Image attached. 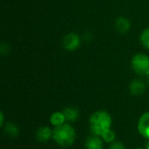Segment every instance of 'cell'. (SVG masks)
Listing matches in <instances>:
<instances>
[{"instance_id": "obj_8", "label": "cell", "mask_w": 149, "mask_h": 149, "mask_svg": "<svg viewBox=\"0 0 149 149\" xmlns=\"http://www.w3.org/2000/svg\"><path fill=\"white\" fill-rule=\"evenodd\" d=\"M86 149H103L104 148V141L100 136L92 134L88 136L85 141Z\"/></svg>"}, {"instance_id": "obj_4", "label": "cell", "mask_w": 149, "mask_h": 149, "mask_svg": "<svg viewBox=\"0 0 149 149\" xmlns=\"http://www.w3.org/2000/svg\"><path fill=\"white\" fill-rule=\"evenodd\" d=\"M81 45V38L76 32H69L62 38L63 48L68 52H74L79 48Z\"/></svg>"}, {"instance_id": "obj_14", "label": "cell", "mask_w": 149, "mask_h": 149, "mask_svg": "<svg viewBox=\"0 0 149 149\" xmlns=\"http://www.w3.org/2000/svg\"><path fill=\"white\" fill-rule=\"evenodd\" d=\"M100 137L102 138L104 142L108 143V144L116 141V134L113 129H109V130L106 131Z\"/></svg>"}, {"instance_id": "obj_12", "label": "cell", "mask_w": 149, "mask_h": 149, "mask_svg": "<svg viewBox=\"0 0 149 149\" xmlns=\"http://www.w3.org/2000/svg\"><path fill=\"white\" fill-rule=\"evenodd\" d=\"M3 127L4 128V129H3L4 133H5L7 135H9L10 137L16 138V137H17V136L19 135V134H20V131H19L18 127H17L15 123H13V122H6Z\"/></svg>"}, {"instance_id": "obj_17", "label": "cell", "mask_w": 149, "mask_h": 149, "mask_svg": "<svg viewBox=\"0 0 149 149\" xmlns=\"http://www.w3.org/2000/svg\"><path fill=\"white\" fill-rule=\"evenodd\" d=\"M146 83H147V85L149 86V75L147 77V81H146Z\"/></svg>"}, {"instance_id": "obj_15", "label": "cell", "mask_w": 149, "mask_h": 149, "mask_svg": "<svg viewBox=\"0 0 149 149\" xmlns=\"http://www.w3.org/2000/svg\"><path fill=\"white\" fill-rule=\"evenodd\" d=\"M108 149H127L124 143L120 141H114L113 142L109 144Z\"/></svg>"}, {"instance_id": "obj_16", "label": "cell", "mask_w": 149, "mask_h": 149, "mask_svg": "<svg viewBox=\"0 0 149 149\" xmlns=\"http://www.w3.org/2000/svg\"><path fill=\"white\" fill-rule=\"evenodd\" d=\"M4 115H3V112H1L0 113V127H3V126H4Z\"/></svg>"}, {"instance_id": "obj_2", "label": "cell", "mask_w": 149, "mask_h": 149, "mask_svg": "<svg viewBox=\"0 0 149 149\" xmlns=\"http://www.w3.org/2000/svg\"><path fill=\"white\" fill-rule=\"evenodd\" d=\"M77 139L74 127L70 123H65L52 129V140L57 145L66 148L72 146Z\"/></svg>"}, {"instance_id": "obj_13", "label": "cell", "mask_w": 149, "mask_h": 149, "mask_svg": "<svg viewBox=\"0 0 149 149\" xmlns=\"http://www.w3.org/2000/svg\"><path fill=\"white\" fill-rule=\"evenodd\" d=\"M140 42L145 49L149 51V26L141 31L140 35Z\"/></svg>"}, {"instance_id": "obj_1", "label": "cell", "mask_w": 149, "mask_h": 149, "mask_svg": "<svg viewBox=\"0 0 149 149\" xmlns=\"http://www.w3.org/2000/svg\"><path fill=\"white\" fill-rule=\"evenodd\" d=\"M112 123L110 113L105 110H98L89 118V128L93 134L98 136H101L106 131L111 129Z\"/></svg>"}, {"instance_id": "obj_11", "label": "cell", "mask_w": 149, "mask_h": 149, "mask_svg": "<svg viewBox=\"0 0 149 149\" xmlns=\"http://www.w3.org/2000/svg\"><path fill=\"white\" fill-rule=\"evenodd\" d=\"M50 122L51 124L56 127H59L65 123H66L65 115L63 113V112H54L52 113L51 117H50Z\"/></svg>"}, {"instance_id": "obj_18", "label": "cell", "mask_w": 149, "mask_h": 149, "mask_svg": "<svg viewBox=\"0 0 149 149\" xmlns=\"http://www.w3.org/2000/svg\"><path fill=\"white\" fill-rule=\"evenodd\" d=\"M146 148L149 149V141H148V142L147 143V147H146Z\"/></svg>"}, {"instance_id": "obj_19", "label": "cell", "mask_w": 149, "mask_h": 149, "mask_svg": "<svg viewBox=\"0 0 149 149\" xmlns=\"http://www.w3.org/2000/svg\"><path fill=\"white\" fill-rule=\"evenodd\" d=\"M135 149H147V148H137Z\"/></svg>"}, {"instance_id": "obj_7", "label": "cell", "mask_w": 149, "mask_h": 149, "mask_svg": "<svg viewBox=\"0 0 149 149\" xmlns=\"http://www.w3.org/2000/svg\"><path fill=\"white\" fill-rule=\"evenodd\" d=\"M131 21L126 17H119L114 22V28L116 31L121 35H125L131 30Z\"/></svg>"}, {"instance_id": "obj_10", "label": "cell", "mask_w": 149, "mask_h": 149, "mask_svg": "<svg viewBox=\"0 0 149 149\" xmlns=\"http://www.w3.org/2000/svg\"><path fill=\"white\" fill-rule=\"evenodd\" d=\"M67 123L75 122L79 117V111L76 107H66L62 110Z\"/></svg>"}, {"instance_id": "obj_3", "label": "cell", "mask_w": 149, "mask_h": 149, "mask_svg": "<svg viewBox=\"0 0 149 149\" xmlns=\"http://www.w3.org/2000/svg\"><path fill=\"white\" fill-rule=\"evenodd\" d=\"M132 70L141 77H148L149 75V56L146 53H137L131 59Z\"/></svg>"}, {"instance_id": "obj_6", "label": "cell", "mask_w": 149, "mask_h": 149, "mask_svg": "<svg viewBox=\"0 0 149 149\" xmlns=\"http://www.w3.org/2000/svg\"><path fill=\"white\" fill-rule=\"evenodd\" d=\"M137 129L141 136L149 141V111L140 117L137 123Z\"/></svg>"}, {"instance_id": "obj_5", "label": "cell", "mask_w": 149, "mask_h": 149, "mask_svg": "<svg viewBox=\"0 0 149 149\" xmlns=\"http://www.w3.org/2000/svg\"><path fill=\"white\" fill-rule=\"evenodd\" d=\"M147 83L141 79H134L129 84V93L133 96H141L147 90Z\"/></svg>"}, {"instance_id": "obj_9", "label": "cell", "mask_w": 149, "mask_h": 149, "mask_svg": "<svg viewBox=\"0 0 149 149\" xmlns=\"http://www.w3.org/2000/svg\"><path fill=\"white\" fill-rule=\"evenodd\" d=\"M35 137L38 140V141L46 143L50 139H52V129L47 126L40 127L38 128Z\"/></svg>"}]
</instances>
